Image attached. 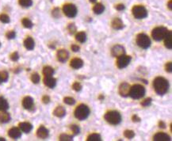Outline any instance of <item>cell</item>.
Here are the masks:
<instances>
[{
  "mask_svg": "<svg viewBox=\"0 0 172 141\" xmlns=\"http://www.w3.org/2000/svg\"><path fill=\"white\" fill-rule=\"evenodd\" d=\"M153 139L155 141H170V136L164 133H156L153 137Z\"/></svg>",
  "mask_w": 172,
  "mask_h": 141,
  "instance_id": "obj_15",
  "label": "cell"
},
{
  "mask_svg": "<svg viewBox=\"0 0 172 141\" xmlns=\"http://www.w3.org/2000/svg\"><path fill=\"white\" fill-rule=\"evenodd\" d=\"M71 50L73 51V52H79V51H80V47H79L78 45H76V44H73V45H71Z\"/></svg>",
  "mask_w": 172,
  "mask_h": 141,
  "instance_id": "obj_49",
  "label": "cell"
},
{
  "mask_svg": "<svg viewBox=\"0 0 172 141\" xmlns=\"http://www.w3.org/2000/svg\"><path fill=\"white\" fill-rule=\"evenodd\" d=\"M11 59L13 61H18L19 59V55L17 52H15L14 53H12L11 56Z\"/></svg>",
  "mask_w": 172,
  "mask_h": 141,
  "instance_id": "obj_43",
  "label": "cell"
},
{
  "mask_svg": "<svg viewBox=\"0 0 172 141\" xmlns=\"http://www.w3.org/2000/svg\"><path fill=\"white\" fill-rule=\"evenodd\" d=\"M60 140L61 141H71L73 140V137L67 134H62L60 136Z\"/></svg>",
  "mask_w": 172,
  "mask_h": 141,
  "instance_id": "obj_36",
  "label": "cell"
},
{
  "mask_svg": "<svg viewBox=\"0 0 172 141\" xmlns=\"http://www.w3.org/2000/svg\"><path fill=\"white\" fill-rule=\"evenodd\" d=\"M168 29L166 27H164V26L156 27L151 32V36H152V38L155 41H161V40H163L165 38Z\"/></svg>",
  "mask_w": 172,
  "mask_h": 141,
  "instance_id": "obj_5",
  "label": "cell"
},
{
  "mask_svg": "<svg viewBox=\"0 0 172 141\" xmlns=\"http://www.w3.org/2000/svg\"><path fill=\"white\" fill-rule=\"evenodd\" d=\"M0 141H5L4 138H0Z\"/></svg>",
  "mask_w": 172,
  "mask_h": 141,
  "instance_id": "obj_53",
  "label": "cell"
},
{
  "mask_svg": "<svg viewBox=\"0 0 172 141\" xmlns=\"http://www.w3.org/2000/svg\"><path fill=\"white\" fill-rule=\"evenodd\" d=\"M102 140L101 136L97 133H92L87 137V141H100Z\"/></svg>",
  "mask_w": 172,
  "mask_h": 141,
  "instance_id": "obj_30",
  "label": "cell"
},
{
  "mask_svg": "<svg viewBox=\"0 0 172 141\" xmlns=\"http://www.w3.org/2000/svg\"><path fill=\"white\" fill-rule=\"evenodd\" d=\"M54 74V69L51 67H45L43 69V75L44 76H52Z\"/></svg>",
  "mask_w": 172,
  "mask_h": 141,
  "instance_id": "obj_28",
  "label": "cell"
},
{
  "mask_svg": "<svg viewBox=\"0 0 172 141\" xmlns=\"http://www.w3.org/2000/svg\"><path fill=\"white\" fill-rule=\"evenodd\" d=\"M8 135L9 136L12 138V139H17L18 138H20L21 136V133L20 129H18V128H12L9 130L8 132Z\"/></svg>",
  "mask_w": 172,
  "mask_h": 141,
  "instance_id": "obj_16",
  "label": "cell"
},
{
  "mask_svg": "<svg viewBox=\"0 0 172 141\" xmlns=\"http://www.w3.org/2000/svg\"><path fill=\"white\" fill-rule=\"evenodd\" d=\"M68 57H69V53L67 50L60 49L57 52V59L60 62L64 63L65 61H67Z\"/></svg>",
  "mask_w": 172,
  "mask_h": 141,
  "instance_id": "obj_12",
  "label": "cell"
},
{
  "mask_svg": "<svg viewBox=\"0 0 172 141\" xmlns=\"http://www.w3.org/2000/svg\"><path fill=\"white\" fill-rule=\"evenodd\" d=\"M76 39L80 43H84L86 41V34L84 32H80L76 34Z\"/></svg>",
  "mask_w": 172,
  "mask_h": 141,
  "instance_id": "obj_27",
  "label": "cell"
},
{
  "mask_svg": "<svg viewBox=\"0 0 172 141\" xmlns=\"http://www.w3.org/2000/svg\"><path fill=\"white\" fill-rule=\"evenodd\" d=\"M31 80L32 82L34 83H35V84H37V83H38L39 82H40V75H38L37 73H34V74H33L31 76Z\"/></svg>",
  "mask_w": 172,
  "mask_h": 141,
  "instance_id": "obj_37",
  "label": "cell"
},
{
  "mask_svg": "<svg viewBox=\"0 0 172 141\" xmlns=\"http://www.w3.org/2000/svg\"><path fill=\"white\" fill-rule=\"evenodd\" d=\"M90 114V109L87 106L81 104L75 110V116L80 120H83L88 117Z\"/></svg>",
  "mask_w": 172,
  "mask_h": 141,
  "instance_id": "obj_2",
  "label": "cell"
},
{
  "mask_svg": "<svg viewBox=\"0 0 172 141\" xmlns=\"http://www.w3.org/2000/svg\"><path fill=\"white\" fill-rule=\"evenodd\" d=\"M153 87L155 92L159 95H164L168 91L169 83L163 77H157L153 82Z\"/></svg>",
  "mask_w": 172,
  "mask_h": 141,
  "instance_id": "obj_1",
  "label": "cell"
},
{
  "mask_svg": "<svg viewBox=\"0 0 172 141\" xmlns=\"http://www.w3.org/2000/svg\"><path fill=\"white\" fill-rule=\"evenodd\" d=\"M63 102L67 105L72 106V105L76 103V100L74 99L73 98H71V97H66V98H63Z\"/></svg>",
  "mask_w": 172,
  "mask_h": 141,
  "instance_id": "obj_35",
  "label": "cell"
},
{
  "mask_svg": "<svg viewBox=\"0 0 172 141\" xmlns=\"http://www.w3.org/2000/svg\"><path fill=\"white\" fill-rule=\"evenodd\" d=\"M124 135L127 139H131L135 136V133L132 130H126L125 131Z\"/></svg>",
  "mask_w": 172,
  "mask_h": 141,
  "instance_id": "obj_34",
  "label": "cell"
},
{
  "mask_svg": "<svg viewBox=\"0 0 172 141\" xmlns=\"http://www.w3.org/2000/svg\"><path fill=\"white\" fill-rule=\"evenodd\" d=\"M164 39V44L166 46V48L168 49H171L172 48V36L171 32L168 30L167 35L165 36Z\"/></svg>",
  "mask_w": 172,
  "mask_h": 141,
  "instance_id": "obj_20",
  "label": "cell"
},
{
  "mask_svg": "<svg viewBox=\"0 0 172 141\" xmlns=\"http://www.w3.org/2000/svg\"><path fill=\"white\" fill-rule=\"evenodd\" d=\"M18 2L20 6L22 7H30L33 5V1L32 0H18Z\"/></svg>",
  "mask_w": 172,
  "mask_h": 141,
  "instance_id": "obj_29",
  "label": "cell"
},
{
  "mask_svg": "<svg viewBox=\"0 0 172 141\" xmlns=\"http://www.w3.org/2000/svg\"><path fill=\"white\" fill-rule=\"evenodd\" d=\"M67 29H68V31L70 32V33L73 34V33H76V26L75 25L74 23H71V24H69L68 26H67Z\"/></svg>",
  "mask_w": 172,
  "mask_h": 141,
  "instance_id": "obj_39",
  "label": "cell"
},
{
  "mask_svg": "<svg viewBox=\"0 0 172 141\" xmlns=\"http://www.w3.org/2000/svg\"><path fill=\"white\" fill-rule=\"evenodd\" d=\"M9 109V104L3 97H0V111H6Z\"/></svg>",
  "mask_w": 172,
  "mask_h": 141,
  "instance_id": "obj_26",
  "label": "cell"
},
{
  "mask_svg": "<svg viewBox=\"0 0 172 141\" xmlns=\"http://www.w3.org/2000/svg\"><path fill=\"white\" fill-rule=\"evenodd\" d=\"M167 6H168V8L170 9V10H171V9H172V1H171V0H170V1H169V2H168Z\"/></svg>",
  "mask_w": 172,
  "mask_h": 141,
  "instance_id": "obj_51",
  "label": "cell"
},
{
  "mask_svg": "<svg viewBox=\"0 0 172 141\" xmlns=\"http://www.w3.org/2000/svg\"><path fill=\"white\" fill-rule=\"evenodd\" d=\"M105 11V6L102 3H97L93 7V11L96 14V15H101Z\"/></svg>",
  "mask_w": 172,
  "mask_h": 141,
  "instance_id": "obj_24",
  "label": "cell"
},
{
  "mask_svg": "<svg viewBox=\"0 0 172 141\" xmlns=\"http://www.w3.org/2000/svg\"><path fill=\"white\" fill-rule=\"evenodd\" d=\"M21 22H22V25H23L24 27L27 28V29H31V28L33 27V25H34L33 22L30 21V19L26 18H25L22 19Z\"/></svg>",
  "mask_w": 172,
  "mask_h": 141,
  "instance_id": "obj_32",
  "label": "cell"
},
{
  "mask_svg": "<svg viewBox=\"0 0 172 141\" xmlns=\"http://www.w3.org/2000/svg\"><path fill=\"white\" fill-rule=\"evenodd\" d=\"M115 8L118 10V11H123V10H125V6L124 4H118L116 5Z\"/></svg>",
  "mask_w": 172,
  "mask_h": 141,
  "instance_id": "obj_46",
  "label": "cell"
},
{
  "mask_svg": "<svg viewBox=\"0 0 172 141\" xmlns=\"http://www.w3.org/2000/svg\"><path fill=\"white\" fill-rule=\"evenodd\" d=\"M145 94V88L143 86L137 85L132 86L130 87V90H129V96L133 99H140L143 98Z\"/></svg>",
  "mask_w": 172,
  "mask_h": 141,
  "instance_id": "obj_3",
  "label": "cell"
},
{
  "mask_svg": "<svg viewBox=\"0 0 172 141\" xmlns=\"http://www.w3.org/2000/svg\"><path fill=\"white\" fill-rule=\"evenodd\" d=\"M112 27L114 29H117V30L122 29L124 28V23L122 21V19L116 18L112 21Z\"/></svg>",
  "mask_w": 172,
  "mask_h": 141,
  "instance_id": "obj_19",
  "label": "cell"
},
{
  "mask_svg": "<svg viewBox=\"0 0 172 141\" xmlns=\"http://www.w3.org/2000/svg\"><path fill=\"white\" fill-rule=\"evenodd\" d=\"M48 130L44 126H41L37 131V136L41 139H46L48 136Z\"/></svg>",
  "mask_w": 172,
  "mask_h": 141,
  "instance_id": "obj_17",
  "label": "cell"
},
{
  "mask_svg": "<svg viewBox=\"0 0 172 141\" xmlns=\"http://www.w3.org/2000/svg\"><path fill=\"white\" fill-rule=\"evenodd\" d=\"M24 46L28 50H33L35 46V42L32 38H27L24 41Z\"/></svg>",
  "mask_w": 172,
  "mask_h": 141,
  "instance_id": "obj_22",
  "label": "cell"
},
{
  "mask_svg": "<svg viewBox=\"0 0 172 141\" xmlns=\"http://www.w3.org/2000/svg\"><path fill=\"white\" fill-rule=\"evenodd\" d=\"M130 86L127 83H122L119 87V93L122 97H127L129 95Z\"/></svg>",
  "mask_w": 172,
  "mask_h": 141,
  "instance_id": "obj_11",
  "label": "cell"
},
{
  "mask_svg": "<svg viewBox=\"0 0 172 141\" xmlns=\"http://www.w3.org/2000/svg\"><path fill=\"white\" fill-rule=\"evenodd\" d=\"M159 127L162 128V129H165V128H166V125H165V123H164V121H160V123H159Z\"/></svg>",
  "mask_w": 172,
  "mask_h": 141,
  "instance_id": "obj_50",
  "label": "cell"
},
{
  "mask_svg": "<svg viewBox=\"0 0 172 141\" xmlns=\"http://www.w3.org/2000/svg\"><path fill=\"white\" fill-rule=\"evenodd\" d=\"M90 2H95L97 1V0H89Z\"/></svg>",
  "mask_w": 172,
  "mask_h": 141,
  "instance_id": "obj_52",
  "label": "cell"
},
{
  "mask_svg": "<svg viewBox=\"0 0 172 141\" xmlns=\"http://www.w3.org/2000/svg\"><path fill=\"white\" fill-rule=\"evenodd\" d=\"M6 36L8 39H14V38H15V37H16V33H15V31H9L8 33H6Z\"/></svg>",
  "mask_w": 172,
  "mask_h": 141,
  "instance_id": "obj_42",
  "label": "cell"
},
{
  "mask_svg": "<svg viewBox=\"0 0 172 141\" xmlns=\"http://www.w3.org/2000/svg\"><path fill=\"white\" fill-rule=\"evenodd\" d=\"M0 46H1V44H0Z\"/></svg>",
  "mask_w": 172,
  "mask_h": 141,
  "instance_id": "obj_54",
  "label": "cell"
},
{
  "mask_svg": "<svg viewBox=\"0 0 172 141\" xmlns=\"http://www.w3.org/2000/svg\"><path fill=\"white\" fill-rule=\"evenodd\" d=\"M8 78H9V75L6 70H2V71H1V72H0V84H2V83L7 81Z\"/></svg>",
  "mask_w": 172,
  "mask_h": 141,
  "instance_id": "obj_31",
  "label": "cell"
},
{
  "mask_svg": "<svg viewBox=\"0 0 172 141\" xmlns=\"http://www.w3.org/2000/svg\"><path fill=\"white\" fill-rule=\"evenodd\" d=\"M72 88H73L76 91H80L81 89H82V85H81L80 83L76 82V83H74V84L72 85Z\"/></svg>",
  "mask_w": 172,
  "mask_h": 141,
  "instance_id": "obj_40",
  "label": "cell"
},
{
  "mask_svg": "<svg viewBox=\"0 0 172 141\" xmlns=\"http://www.w3.org/2000/svg\"><path fill=\"white\" fill-rule=\"evenodd\" d=\"M0 21L2 23H9L11 21V19L7 15L2 14V15H0Z\"/></svg>",
  "mask_w": 172,
  "mask_h": 141,
  "instance_id": "obj_33",
  "label": "cell"
},
{
  "mask_svg": "<svg viewBox=\"0 0 172 141\" xmlns=\"http://www.w3.org/2000/svg\"><path fill=\"white\" fill-rule=\"evenodd\" d=\"M132 121H133V122H140L141 119L140 118V117H139L137 115H133V116H132Z\"/></svg>",
  "mask_w": 172,
  "mask_h": 141,
  "instance_id": "obj_48",
  "label": "cell"
},
{
  "mask_svg": "<svg viewBox=\"0 0 172 141\" xmlns=\"http://www.w3.org/2000/svg\"><path fill=\"white\" fill-rule=\"evenodd\" d=\"M70 66L74 69H80L83 66V61L80 58H75L71 61Z\"/></svg>",
  "mask_w": 172,
  "mask_h": 141,
  "instance_id": "obj_18",
  "label": "cell"
},
{
  "mask_svg": "<svg viewBox=\"0 0 172 141\" xmlns=\"http://www.w3.org/2000/svg\"><path fill=\"white\" fill-rule=\"evenodd\" d=\"M11 120V115L8 113L2 111L0 113V122L1 123H7Z\"/></svg>",
  "mask_w": 172,
  "mask_h": 141,
  "instance_id": "obj_25",
  "label": "cell"
},
{
  "mask_svg": "<svg viewBox=\"0 0 172 141\" xmlns=\"http://www.w3.org/2000/svg\"><path fill=\"white\" fill-rule=\"evenodd\" d=\"M19 128L21 129L23 133H29L31 132V130L33 129V126L30 123L28 122H22L19 124Z\"/></svg>",
  "mask_w": 172,
  "mask_h": 141,
  "instance_id": "obj_21",
  "label": "cell"
},
{
  "mask_svg": "<svg viewBox=\"0 0 172 141\" xmlns=\"http://www.w3.org/2000/svg\"><path fill=\"white\" fill-rule=\"evenodd\" d=\"M53 114L57 117H63L66 115V110L63 106H58L53 111Z\"/></svg>",
  "mask_w": 172,
  "mask_h": 141,
  "instance_id": "obj_23",
  "label": "cell"
},
{
  "mask_svg": "<svg viewBox=\"0 0 172 141\" xmlns=\"http://www.w3.org/2000/svg\"><path fill=\"white\" fill-rule=\"evenodd\" d=\"M53 16L55 18H59L60 16V13L59 8H55L53 11Z\"/></svg>",
  "mask_w": 172,
  "mask_h": 141,
  "instance_id": "obj_44",
  "label": "cell"
},
{
  "mask_svg": "<svg viewBox=\"0 0 172 141\" xmlns=\"http://www.w3.org/2000/svg\"><path fill=\"white\" fill-rule=\"evenodd\" d=\"M105 120L113 125H117L122 121V116L118 111H109L105 114Z\"/></svg>",
  "mask_w": 172,
  "mask_h": 141,
  "instance_id": "obj_4",
  "label": "cell"
},
{
  "mask_svg": "<svg viewBox=\"0 0 172 141\" xmlns=\"http://www.w3.org/2000/svg\"><path fill=\"white\" fill-rule=\"evenodd\" d=\"M22 106H23V107L25 110H31L34 106V102L33 98H31L30 96H27V97L24 98L23 101H22Z\"/></svg>",
  "mask_w": 172,
  "mask_h": 141,
  "instance_id": "obj_13",
  "label": "cell"
},
{
  "mask_svg": "<svg viewBox=\"0 0 172 141\" xmlns=\"http://www.w3.org/2000/svg\"><path fill=\"white\" fill-rule=\"evenodd\" d=\"M132 12L133 16L137 19L145 18L148 16V11L144 6H141V5H137V6H133Z\"/></svg>",
  "mask_w": 172,
  "mask_h": 141,
  "instance_id": "obj_7",
  "label": "cell"
},
{
  "mask_svg": "<svg viewBox=\"0 0 172 141\" xmlns=\"http://www.w3.org/2000/svg\"><path fill=\"white\" fill-rule=\"evenodd\" d=\"M111 52L113 56L118 57V56H122V55H124L125 53V48L122 45L117 44V45L113 46L111 50Z\"/></svg>",
  "mask_w": 172,
  "mask_h": 141,
  "instance_id": "obj_10",
  "label": "cell"
},
{
  "mask_svg": "<svg viewBox=\"0 0 172 141\" xmlns=\"http://www.w3.org/2000/svg\"><path fill=\"white\" fill-rule=\"evenodd\" d=\"M44 85L49 88H54L57 85V80L53 76H44Z\"/></svg>",
  "mask_w": 172,
  "mask_h": 141,
  "instance_id": "obj_14",
  "label": "cell"
},
{
  "mask_svg": "<svg viewBox=\"0 0 172 141\" xmlns=\"http://www.w3.org/2000/svg\"><path fill=\"white\" fill-rule=\"evenodd\" d=\"M137 44L139 47L146 49L151 45V40L144 33H140L137 37Z\"/></svg>",
  "mask_w": 172,
  "mask_h": 141,
  "instance_id": "obj_6",
  "label": "cell"
},
{
  "mask_svg": "<svg viewBox=\"0 0 172 141\" xmlns=\"http://www.w3.org/2000/svg\"><path fill=\"white\" fill-rule=\"evenodd\" d=\"M151 103V98H146L145 100H144L142 102H141V106H144V107H147V106H150Z\"/></svg>",
  "mask_w": 172,
  "mask_h": 141,
  "instance_id": "obj_41",
  "label": "cell"
},
{
  "mask_svg": "<svg viewBox=\"0 0 172 141\" xmlns=\"http://www.w3.org/2000/svg\"><path fill=\"white\" fill-rule=\"evenodd\" d=\"M63 12L68 18H74L77 15V7L74 4L67 3L63 6Z\"/></svg>",
  "mask_w": 172,
  "mask_h": 141,
  "instance_id": "obj_8",
  "label": "cell"
},
{
  "mask_svg": "<svg viewBox=\"0 0 172 141\" xmlns=\"http://www.w3.org/2000/svg\"><path fill=\"white\" fill-rule=\"evenodd\" d=\"M132 57L130 56H125V55H122L118 56V61H117V66L118 68L123 69L128 66L131 62Z\"/></svg>",
  "mask_w": 172,
  "mask_h": 141,
  "instance_id": "obj_9",
  "label": "cell"
},
{
  "mask_svg": "<svg viewBox=\"0 0 172 141\" xmlns=\"http://www.w3.org/2000/svg\"><path fill=\"white\" fill-rule=\"evenodd\" d=\"M42 101L44 102V104H48V102H50V98L47 95H44L43 98H42Z\"/></svg>",
  "mask_w": 172,
  "mask_h": 141,
  "instance_id": "obj_47",
  "label": "cell"
},
{
  "mask_svg": "<svg viewBox=\"0 0 172 141\" xmlns=\"http://www.w3.org/2000/svg\"><path fill=\"white\" fill-rule=\"evenodd\" d=\"M165 69H166V71H167V72H171L172 71L171 62H168L167 64L166 67H165Z\"/></svg>",
  "mask_w": 172,
  "mask_h": 141,
  "instance_id": "obj_45",
  "label": "cell"
},
{
  "mask_svg": "<svg viewBox=\"0 0 172 141\" xmlns=\"http://www.w3.org/2000/svg\"><path fill=\"white\" fill-rule=\"evenodd\" d=\"M70 128H71V130L73 132L75 135H77V134H79V133H80V127L78 126V125H71Z\"/></svg>",
  "mask_w": 172,
  "mask_h": 141,
  "instance_id": "obj_38",
  "label": "cell"
}]
</instances>
